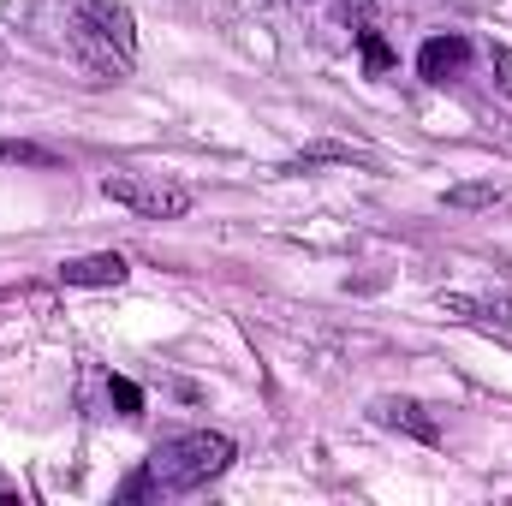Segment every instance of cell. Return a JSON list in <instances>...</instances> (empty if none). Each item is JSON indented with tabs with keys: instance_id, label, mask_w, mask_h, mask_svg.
Here are the masks:
<instances>
[{
	"instance_id": "11",
	"label": "cell",
	"mask_w": 512,
	"mask_h": 506,
	"mask_svg": "<svg viewBox=\"0 0 512 506\" xmlns=\"http://www.w3.org/2000/svg\"><path fill=\"white\" fill-rule=\"evenodd\" d=\"M108 399H114V405H120L126 417H137V411H143V393H137V381H126V376L108 381Z\"/></svg>"
},
{
	"instance_id": "9",
	"label": "cell",
	"mask_w": 512,
	"mask_h": 506,
	"mask_svg": "<svg viewBox=\"0 0 512 506\" xmlns=\"http://www.w3.org/2000/svg\"><path fill=\"white\" fill-rule=\"evenodd\" d=\"M441 203H447V209H495V203H501V185H495V179H483V185H447Z\"/></svg>"
},
{
	"instance_id": "7",
	"label": "cell",
	"mask_w": 512,
	"mask_h": 506,
	"mask_svg": "<svg viewBox=\"0 0 512 506\" xmlns=\"http://www.w3.org/2000/svg\"><path fill=\"white\" fill-rule=\"evenodd\" d=\"M441 310L453 316H471V322H495V328H512V298H471V292H441Z\"/></svg>"
},
{
	"instance_id": "1",
	"label": "cell",
	"mask_w": 512,
	"mask_h": 506,
	"mask_svg": "<svg viewBox=\"0 0 512 506\" xmlns=\"http://www.w3.org/2000/svg\"><path fill=\"white\" fill-rule=\"evenodd\" d=\"M66 48L96 72V78H126L137 54V30L120 0H72L66 12Z\"/></svg>"
},
{
	"instance_id": "2",
	"label": "cell",
	"mask_w": 512,
	"mask_h": 506,
	"mask_svg": "<svg viewBox=\"0 0 512 506\" xmlns=\"http://www.w3.org/2000/svg\"><path fill=\"white\" fill-rule=\"evenodd\" d=\"M227 465H233V441H227V435H215V429H191V435L167 441V447L149 459L155 489H167V495L203 489V483H209V477H221Z\"/></svg>"
},
{
	"instance_id": "13",
	"label": "cell",
	"mask_w": 512,
	"mask_h": 506,
	"mask_svg": "<svg viewBox=\"0 0 512 506\" xmlns=\"http://www.w3.org/2000/svg\"><path fill=\"white\" fill-rule=\"evenodd\" d=\"M149 489H155V471H137V477H126V489H120V495H126V501H143Z\"/></svg>"
},
{
	"instance_id": "4",
	"label": "cell",
	"mask_w": 512,
	"mask_h": 506,
	"mask_svg": "<svg viewBox=\"0 0 512 506\" xmlns=\"http://www.w3.org/2000/svg\"><path fill=\"white\" fill-rule=\"evenodd\" d=\"M465 66H471V42H465L459 30L429 36V42H423V54H417V72H423L429 84H447V78H459Z\"/></svg>"
},
{
	"instance_id": "12",
	"label": "cell",
	"mask_w": 512,
	"mask_h": 506,
	"mask_svg": "<svg viewBox=\"0 0 512 506\" xmlns=\"http://www.w3.org/2000/svg\"><path fill=\"white\" fill-rule=\"evenodd\" d=\"M489 60H495V84L512 96V48H489Z\"/></svg>"
},
{
	"instance_id": "5",
	"label": "cell",
	"mask_w": 512,
	"mask_h": 506,
	"mask_svg": "<svg viewBox=\"0 0 512 506\" xmlns=\"http://www.w3.org/2000/svg\"><path fill=\"white\" fill-rule=\"evenodd\" d=\"M126 274H131V262L120 251H90V256H66L60 262L66 286H120Z\"/></svg>"
},
{
	"instance_id": "6",
	"label": "cell",
	"mask_w": 512,
	"mask_h": 506,
	"mask_svg": "<svg viewBox=\"0 0 512 506\" xmlns=\"http://www.w3.org/2000/svg\"><path fill=\"white\" fill-rule=\"evenodd\" d=\"M376 423H387V429H405V435H411V441H423V447H435V441H441L435 417H429L417 399H376Z\"/></svg>"
},
{
	"instance_id": "3",
	"label": "cell",
	"mask_w": 512,
	"mask_h": 506,
	"mask_svg": "<svg viewBox=\"0 0 512 506\" xmlns=\"http://www.w3.org/2000/svg\"><path fill=\"white\" fill-rule=\"evenodd\" d=\"M102 197L131 209V215H143V221H179L191 209V191L173 185V179H155V173H108Z\"/></svg>"
},
{
	"instance_id": "10",
	"label": "cell",
	"mask_w": 512,
	"mask_h": 506,
	"mask_svg": "<svg viewBox=\"0 0 512 506\" xmlns=\"http://www.w3.org/2000/svg\"><path fill=\"white\" fill-rule=\"evenodd\" d=\"M358 42H364V72H370V78H382L387 66H393V48L382 42V30H376V24H364V30H358Z\"/></svg>"
},
{
	"instance_id": "8",
	"label": "cell",
	"mask_w": 512,
	"mask_h": 506,
	"mask_svg": "<svg viewBox=\"0 0 512 506\" xmlns=\"http://www.w3.org/2000/svg\"><path fill=\"white\" fill-rule=\"evenodd\" d=\"M0 161H6V167H42V173H54V167H60V155H54V149L24 143V137H0Z\"/></svg>"
}]
</instances>
